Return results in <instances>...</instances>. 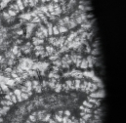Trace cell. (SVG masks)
Instances as JSON below:
<instances>
[{
    "label": "cell",
    "mask_w": 126,
    "mask_h": 123,
    "mask_svg": "<svg viewBox=\"0 0 126 123\" xmlns=\"http://www.w3.org/2000/svg\"><path fill=\"white\" fill-rule=\"evenodd\" d=\"M86 61L88 62V67H93V65H94L95 62H96V59H95L94 56H91V55H89V56H87V58H86Z\"/></svg>",
    "instance_id": "1"
},
{
    "label": "cell",
    "mask_w": 126,
    "mask_h": 123,
    "mask_svg": "<svg viewBox=\"0 0 126 123\" xmlns=\"http://www.w3.org/2000/svg\"><path fill=\"white\" fill-rule=\"evenodd\" d=\"M35 26H36V24H33V23H31V24L27 25V36L28 37L32 33V31L35 28Z\"/></svg>",
    "instance_id": "2"
},
{
    "label": "cell",
    "mask_w": 126,
    "mask_h": 123,
    "mask_svg": "<svg viewBox=\"0 0 126 123\" xmlns=\"http://www.w3.org/2000/svg\"><path fill=\"white\" fill-rule=\"evenodd\" d=\"M104 96H105V92H104V90H102V91H99V92L91 93L89 97H91V98H94V99H97V98H103Z\"/></svg>",
    "instance_id": "3"
},
{
    "label": "cell",
    "mask_w": 126,
    "mask_h": 123,
    "mask_svg": "<svg viewBox=\"0 0 126 123\" xmlns=\"http://www.w3.org/2000/svg\"><path fill=\"white\" fill-rule=\"evenodd\" d=\"M65 27H66V29L67 30H72V29H74V28H76L77 27V24L75 23V21L74 20H69V22L65 25Z\"/></svg>",
    "instance_id": "4"
},
{
    "label": "cell",
    "mask_w": 126,
    "mask_h": 123,
    "mask_svg": "<svg viewBox=\"0 0 126 123\" xmlns=\"http://www.w3.org/2000/svg\"><path fill=\"white\" fill-rule=\"evenodd\" d=\"M89 103H91L93 106H94V108L95 107H99L100 106V101L98 100V99H94V98H91V97H88V100H87Z\"/></svg>",
    "instance_id": "5"
},
{
    "label": "cell",
    "mask_w": 126,
    "mask_h": 123,
    "mask_svg": "<svg viewBox=\"0 0 126 123\" xmlns=\"http://www.w3.org/2000/svg\"><path fill=\"white\" fill-rule=\"evenodd\" d=\"M43 43H44V40L43 39H40V38H37V37H33V39H32V44L34 46L42 45Z\"/></svg>",
    "instance_id": "6"
},
{
    "label": "cell",
    "mask_w": 126,
    "mask_h": 123,
    "mask_svg": "<svg viewBox=\"0 0 126 123\" xmlns=\"http://www.w3.org/2000/svg\"><path fill=\"white\" fill-rule=\"evenodd\" d=\"M44 51L48 54V55H53L54 53H55V48L53 47V46H46L45 48H44Z\"/></svg>",
    "instance_id": "7"
},
{
    "label": "cell",
    "mask_w": 126,
    "mask_h": 123,
    "mask_svg": "<svg viewBox=\"0 0 126 123\" xmlns=\"http://www.w3.org/2000/svg\"><path fill=\"white\" fill-rule=\"evenodd\" d=\"M45 113H46L45 110H39V111H37V114H36V119H37V121H42V119H43Z\"/></svg>",
    "instance_id": "8"
},
{
    "label": "cell",
    "mask_w": 126,
    "mask_h": 123,
    "mask_svg": "<svg viewBox=\"0 0 126 123\" xmlns=\"http://www.w3.org/2000/svg\"><path fill=\"white\" fill-rule=\"evenodd\" d=\"M79 67H81L82 69H87V68H88V62L86 61V59H82V60H81Z\"/></svg>",
    "instance_id": "9"
},
{
    "label": "cell",
    "mask_w": 126,
    "mask_h": 123,
    "mask_svg": "<svg viewBox=\"0 0 126 123\" xmlns=\"http://www.w3.org/2000/svg\"><path fill=\"white\" fill-rule=\"evenodd\" d=\"M36 114H37V111H34L32 114H31L30 116H29V121H31V122L34 123L37 121V119H36Z\"/></svg>",
    "instance_id": "10"
},
{
    "label": "cell",
    "mask_w": 126,
    "mask_h": 123,
    "mask_svg": "<svg viewBox=\"0 0 126 123\" xmlns=\"http://www.w3.org/2000/svg\"><path fill=\"white\" fill-rule=\"evenodd\" d=\"M76 36H77V33H76V32H71V34L66 37V38H67L66 41H67V42H71V41H73V39H74Z\"/></svg>",
    "instance_id": "11"
},
{
    "label": "cell",
    "mask_w": 126,
    "mask_h": 123,
    "mask_svg": "<svg viewBox=\"0 0 126 123\" xmlns=\"http://www.w3.org/2000/svg\"><path fill=\"white\" fill-rule=\"evenodd\" d=\"M49 43L51 44V46H57L58 47V45H57V38H55V37H53V36H50V38H49Z\"/></svg>",
    "instance_id": "12"
},
{
    "label": "cell",
    "mask_w": 126,
    "mask_h": 123,
    "mask_svg": "<svg viewBox=\"0 0 126 123\" xmlns=\"http://www.w3.org/2000/svg\"><path fill=\"white\" fill-rule=\"evenodd\" d=\"M82 106L85 107V108H94V106L91 103H89L88 101H83L82 102Z\"/></svg>",
    "instance_id": "13"
},
{
    "label": "cell",
    "mask_w": 126,
    "mask_h": 123,
    "mask_svg": "<svg viewBox=\"0 0 126 123\" xmlns=\"http://www.w3.org/2000/svg\"><path fill=\"white\" fill-rule=\"evenodd\" d=\"M38 29L41 31V32L43 33V35H44L45 37H47V36H48V32H47V29H46V27H44V26H40Z\"/></svg>",
    "instance_id": "14"
},
{
    "label": "cell",
    "mask_w": 126,
    "mask_h": 123,
    "mask_svg": "<svg viewBox=\"0 0 126 123\" xmlns=\"http://www.w3.org/2000/svg\"><path fill=\"white\" fill-rule=\"evenodd\" d=\"M16 5L18 6V8H19V10H20V11H22V10H24V9H25V6H24V4H23L22 0H17Z\"/></svg>",
    "instance_id": "15"
},
{
    "label": "cell",
    "mask_w": 126,
    "mask_h": 123,
    "mask_svg": "<svg viewBox=\"0 0 126 123\" xmlns=\"http://www.w3.org/2000/svg\"><path fill=\"white\" fill-rule=\"evenodd\" d=\"M5 57H6L7 59H15V57H16V56H15V55L11 52V50H10V51H7V52H6Z\"/></svg>",
    "instance_id": "16"
},
{
    "label": "cell",
    "mask_w": 126,
    "mask_h": 123,
    "mask_svg": "<svg viewBox=\"0 0 126 123\" xmlns=\"http://www.w3.org/2000/svg\"><path fill=\"white\" fill-rule=\"evenodd\" d=\"M50 119H51V114H50V113H45V115H44V117H43V119H42V122L47 123Z\"/></svg>",
    "instance_id": "17"
},
{
    "label": "cell",
    "mask_w": 126,
    "mask_h": 123,
    "mask_svg": "<svg viewBox=\"0 0 126 123\" xmlns=\"http://www.w3.org/2000/svg\"><path fill=\"white\" fill-rule=\"evenodd\" d=\"M87 84H88V82L87 81H84L82 84H80V89H81V91H83V92H85L86 91V89H87Z\"/></svg>",
    "instance_id": "18"
},
{
    "label": "cell",
    "mask_w": 126,
    "mask_h": 123,
    "mask_svg": "<svg viewBox=\"0 0 126 123\" xmlns=\"http://www.w3.org/2000/svg\"><path fill=\"white\" fill-rule=\"evenodd\" d=\"M80 84H81V82H80V80L79 79H76L74 82H73V87H74V89H79V87H80Z\"/></svg>",
    "instance_id": "19"
},
{
    "label": "cell",
    "mask_w": 126,
    "mask_h": 123,
    "mask_svg": "<svg viewBox=\"0 0 126 123\" xmlns=\"http://www.w3.org/2000/svg\"><path fill=\"white\" fill-rule=\"evenodd\" d=\"M0 87L2 88V90H3L4 92H8V91H9L8 86H7V85H6L4 82H1V83H0Z\"/></svg>",
    "instance_id": "20"
},
{
    "label": "cell",
    "mask_w": 126,
    "mask_h": 123,
    "mask_svg": "<svg viewBox=\"0 0 126 123\" xmlns=\"http://www.w3.org/2000/svg\"><path fill=\"white\" fill-rule=\"evenodd\" d=\"M62 119H63V116H60V115H58V114H56V115L54 116V120L57 123H62Z\"/></svg>",
    "instance_id": "21"
},
{
    "label": "cell",
    "mask_w": 126,
    "mask_h": 123,
    "mask_svg": "<svg viewBox=\"0 0 126 123\" xmlns=\"http://www.w3.org/2000/svg\"><path fill=\"white\" fill-rule=\"evenodd\" d=\"M52 32H53V34H54V35H58V34H60V32H59V30H58V27H57V26H53V28H52Z\"/></svg>",
    "instance_id": "22"
},
{
    "label": "cell",
    "mask_w": 126,
    "mask_h": 123,
    "mask_svg": "<svg viewBox=\"0 0 126 123\" xmlns=\"http://www.w3.org/2000/svg\"><path fill=\"white\" fill-rule=\"evenodd\" d=\"M58 27V26H57ZM58 30H59V32L60 33H64V32H66V31H68L67 29H66V27H58Z\"/></svg>",
    "instance_id": "23"
},
{
    "label": "cell",
    "mask_w": 126,
    "mask_h": 123,
    "mask_svg": "<svg viewBox=\"0 0 126 123\" xmlns=\"http://www.w3.org/2000/svg\"><path fill=\"white\" fill-rule=\"evenodd\" d=\"M28 74H29V75H31V76H33V77H35V78L38 76V73L36 72V70H30Z\"/></svg>",
    "instance_id": "24"
},
{
    "label": "cell",
    "mask_w": 126,
    "mask_h": 123,
    "mask_svg": "<svg viewBox=\"0 0 126 123\" xmlns=\"http://www.w3.org/2000/svg\"><path fill=\"white\" fill-rule=\"evenodd\" d=\"M25 86H26L28 89L32 90V81H31V80H28V81L25 83Z\"/></svg>",
    "instance_id": "25"
},
{
    "label": "cell",
    "mask_w": 126,
    "mask_h": 123,
    "mask_svg": "<svg viewBox=\"0 0 126 123\" xmlns=\"http://www.w3.org/2000/svg\"><path fill=\"white\" fill-rule=\"evenodd\" d=\"M7 13H8V14H9V16H10V17H12V18H13V17H15V16L17 15V13H16L14 10H12V9H9Z\"/></svg>",
    "instance_id": "26"
},
{
    "label": "cell",
    "mask_w": 126,
    "mask_h": 123,
    "mask_svg": "<svg viewBox=\"0 0 126 123\" xmlns=\"http://www.w3.org/2000/svg\"><path fill=\"white\" fill-rule=\"evenodd\" d=\"M6 62H7V64H8L9 66H11V65L15 64V62H15V59H8Z\"/></svg>",
    "instance_id": "27"
},
{
    "label": "cell",
    "mask_w": 126,
    "mask_h": 123,
    "mask_svg": "<svg viewBox=\"0 0 126 123\" xmlns=\"http://www.w3.org/2000/svg\"><path fill=\"white\" fill-rule=\"evenodd\" d=\"M32 89H35L39 85V81L38 80H33V81H32Z\"/></svg>",
    "instance_id": "28"
},
{
    "label": "cell",
    "mask_w": 126,
    "mask_h": 123,
    "mask_svg": "<svg viewBox=\"0 0 126 123\" xmlns=\"http://www.w3.org/2000/svg\"><path fill=\"white\" fill-rule=\"evenodd\" d=\"M54 89H55V91L57 93H60V91L62 90V85H61V84H56Z\"/></svg>",
    "instance_id": "29"
},
{
    "label": "cell",
    "mask_w": 126,
    "mask_h": 123,
    "mask_svg": "<svg viewBox=\"0 0 126 123\" xmlns=\"http://www.w3.org/2000/svg\"><path fill=\"white\" fill-rule=\"evenodd\" d=\"M90 53L92 54L91 56H97V55H99V49H98V48H95L93 50H91Z\"/></svg>",
    "instance_id": "30"
},
{
    "label": "cell",
    "mask_w": 126,
    "mask_h": 123,
    "mask_svg": "<svg viewBox=\"0 0 126 123\" xmlns=\"http://www.w3.org/2000/svg\"><path fill=\"white\" fill-rule=\"evenodd\" d=\"M54 62V65L55 66H58V67H61V65H62V62H61V60H56V61L53 62Z\"/></svg>",
    "instance_id": "31"
},
{
    "label": "cell",
    "mask_w": 126,
    "mask_h": 123,
    "mask_svg": "<svg viewBox=\"0 0 126 123\" xmlns=\"http://www.w3.org/2000/svg\"><path fill=\"white\" fill-rule=\"evenodd\" d=\"M10 9H12V10H14V11H15V12H16L17 14H18V13L20 12V10H19V8H18V6H17L16 4H13V5L11 6V8H10Z\"/></svg>",
    "instance_id": "32"
},
{
    "label": "cell",
    "mask_w": 126,
    "mask_h": 123,
    "mask_svg": "<svg viewBox=\"0 0 126 123\" xmlns=\"http://www.w3.org/2000/svg\"><path fill=\"white\" fill-rule=\"evenodd\" d=\"M10 101H11V102H12L13 104H16V103L18 102V101H17V97H16L15 95H14V93H13V94L11 95V100H10Z\"/></svg>",
    "instance_id": "33"
},
{
    "label": "cell",
    "mask_w": 126,
    "mask_h": 123,
    "mask_svg": "<svg viewBox=\"0 0 126 123\" xmlns=\"http://www.w3.org/2000/svg\"><path fill=\"white\" fill-rule=\"evenodd\" d=\"M13 93H14V95H15L16 97H19V96H21V95H22V91H21L20 89H15Z\"/></svg>",
    "instance_id": "34"
},
{
    "label": "cell",
    "mask_w": 126,
    "mask_h": 123,
    "mask_svg": "<svg viewBox=\"0 0 126 123\" xmlns=\"http://www.w3.org/2000/svg\"><path fill=\"white\" fill-rule=\"evenodd\" d=\"M34 49H35V51H44V47L42 45H37L34 47Z\"/></svg>",
    "instance_id": "35"
},
{
    "label": "cell",
    "mask_w": 126,
    "mask_h": 123,
    "mask_svg": "<svg viewBox=\"0 0 126 123\" xmlns=\"http://www.w3.org/2000/svg\"><path fill=\"white\" fill-rule=\"evenodd\" d=\"M21 97H22V99H23V101H27L28 99H29V95L27 94V93H22V95H21Z\"/></svg>",
    "instance_id": "36"
},
{
    "label": "cell",
    "mask_w": 126,
    "mask_h": 123,
    "mask_svg": "<svg viewBox=\"0 0 126 123\" xmlns=\"http://www.w3.org/2000/svg\"><path fill=\"white\" fill-rule=\"evenodd\" d=\"M12 71H13V69H12L11 66H8V67L5 68V73H6V74H10Z\"/></svg>",
    "instance_id": "37"
},
{
    "label": "cell",
    "mask_w": 126,
    "mask_h": 123,
    "mask_svg": "<svg viewBox=\"0 0 126 123\" xmlns=\"http://www.w3.org/2000/svg\"><path fill=\"white\" fill-rule=\"evenodd\" d=\"M54 9H55L54 5H49L48 8H47V11H49L50 13H53V12H54Z\"/></svg>",
    "instance_id": "38"
},
{
    "label": "cell",
    "mask_w": 126,
    "mask_h": 123,
    "mask_svg": "<svg viewBox=\"0 0 126 123\" xmlns=\"http://www.w3.org/2000/svg\"><path fill=\"white\" fill-rule=\"evenodd\" d=\"M58 58H59V55L57 54V55H51L50 56V60L51 61H56V60H58Z\"/></svg>",
    "instance_id": "39"
},
{
    "label": "cell",
    "mask_w": 126,
    "mask_h": 123,
    "mask_svg": "<svg viewBox=\"0 0 126 123\" xmlns=\"http://www.w3.org/2000/svg\"><path fill=\"white\" fill-rule=\"evenodd\" d=\"M34 90H35V92L36 93H41V91H42V86L39 84V85H38Z\"/></svg>",
    "instance_id": "40"
},
{
    "label": "cell",
    "mask_w": 126,
    "mask_h": 123,
    "mask_svg": "<svg viewBox=\"0 0 126 123\" xmlns=\"http://www.w3.org/2000/svg\"><path fill=\"white\" fill-rule=\"evenodd\" d=\"M62 20H63V23H64V25H66V24H67V23L69 22V20H70V18H69L68 16H66V17H64L63 19H62Z\"/></svg>",
    "instance_id": "41"
},
{
    "label": "cell",
    "mask_w": 126,
    "mask_h": 123,
    "mask_svg": "<svg viewBox=\"0 0 126 123\" xmlns=\"http://www.w3.org/2000/svg\"><path fill=\"white\" fill-rule=\"evenodd\" d=\"M3 18H4V19H5L6 21H7V20H9V19H10L11 17L9 16V14H8L7 12H4V13H3Z\"/></svg>",
    "instance_id": "42"
},
{
    "label": "cell",
    "mask_w": 126,
    "mask_h": 123,
    "mask_svg": "<svg viewBox=\"0 0 126 123\" xmlns=\"http://www.w3.org/2000/svg\"><path fill=\"white\" fill-rule=\"evenodd\" d=\"M69 120V117L68 116H63V119H62V123H67Z\"/></svg>",
    "instance_id": "43"
},
{
    "label": "cell",
    "mask_w": 126,
    "mask_h": 123,
    "mask_svg": "<svg viewBox=\"0 0 126 123\" xmlns=\"http://www.w3.org/2000/svg\"><path fill=\"white\" fill-rule=\"evenodd\" d=\"M63 113H64V115H65V116H68V117L71 115V112H70V110H69V109L64 110V111H63Z\"/></svg>",
    "instance_id": "44"
},
{
    "label": "cell",
    "mask_w": 126,
    "mask_h": 123,
    "mask_svg": "<svg viewBox=\"0 0 126 123\" xmlns=\"http://www.w3.org/2000/svg\"><path fill=\"white\" fill-rule=\"evenodd\" d=\"M6 62V60H5V58L3 57V56H0V63L1 64H4Z\"/></svg>",
    "instance_id": "45"
},
{
    "label": "cell",
    "mask_w": 126,
    "mask_h": 123,
    "mask_svg": "<svg viewBox=\"0 0 126 123\" xmlns=\"http://www.w3.org/2000/svg\"><path fill=\"white\" fill-rule=\"evenodd\" d=\"M59 68H60V67H58V66H55V65H54V66H53V71H52V72L57 73V72L59 71Z\"/></svg>",
    "instance_id": "46"
},
{
    "label": "cell",
    "mask_w": 126,
    "mask_h": 123,
    "mask_svg": "<svg viewBox=\"0 0 126 123\" xmlns=\"http://www.w3.org/2000/svg\"><path fill=\"white\" fill-rule=\"evenodd\" d=\"M22 2H23V4H24L25 7H28L29 6V0H22Z\"/></svg>",
    "instance_id": "47"
},
{
    "label": "cell",
    "mask_w": 126,
    "mask_h": 123,
    "mask_svg": "<svg viewBox=\"0 0 126 123\" xmlns=\"http://www.w3.org/2000/svg\"><path fill=\"white\" fill-rule=\"evenodd\" d=\"M84 51H85L86 53H90V52H91V47H90L89 45H87V47H86V49H85Z\"/></svg>",
    "instance_id": "48"
},
{
    "label": "cell",
    "mask_w": 126,
    "mask_h": 123,
    "mask_svg": "<svg viewBox=\"0 0 126 123\" xmlns=\"http://www.w3.org/2000/svg\"><path fill=\"white\" fill-rule=\"evenodd\" d=\"M24 33V31L23 30H18V31H16V34H18V35H21V34H23Z\"/></svg>",
    "instance_id": "49"
},
{
    "label": "cell",
    "mask_w": 126,
    "mask_h": 123,
    "mask_svg": "<svg viewBox=\"0 0 126 123\" xmlns=\"http://www.w3.org/2000/svg\"><path fill=\"white\" fill-rule=\"evenodd\" d=\"M56 114H58V115H60V116H62L63 114V111L62 110V109H60V110H58V112L56 113Z\"/></svg>",
    "instance_id": "50"
},
{
    "label": "cell",
    "mask_w": 126,
    "mask_h": 123,
    "mask_svg": "<svg viewBox=\"0 0 126 123\" xmlns=\"http://www.w3.org/2000/svg\"><path fill=\"white\" fill-rule=\"evenodd\" d=\"M33 108H34V106H33V105H30V106L28 107V110H30V111H31V110L33 109Z\"/></svg>",
    "instance_id": "51"
},
{
    "label": "cell",
    "mask_w": 126,
    "mask_h": 123,
    "mask_svg": "<svg viewBox=\"0 0 126 123\" xmlns=\"http://www.w3.org/2000/svg\"><path fill=\"white\" fill-rule=\"evenodd\" d=\"M48 123H57V122H56V121H55L54 119H52V118H51V119H50V120L48 121Z\"/></svg>",
    "instance_id": "52"
},
{
    "label": "cell",
    "mask_w": 126,
    "mask_h": 123,
    "mask_svg": "<svg viewBox=\"0 0 126 123\" xmlns=\"http://www.w3.org/2000/svg\"><path fill=\"white\" fill-rule=\"evenodd\" d=\"M3 122V118L2 117H0V123H2Z\"/></svg>",
    "instance_id": "53"
},
{
    "label": "cell",
    "mask_w": 126,
    "mask_h": 123,
    "mask_svg": "<svg viewBox=\"0 0 126 123\" xmlns=\"http://www.w3.org/2000/svg\"><path fill=\"white\" fill-rule=\"evenodd\" d=\"M53 1H54V2H55V3H58V2H59V1H60V0H53Z\"/></svg>",
    "instance_id": "54"
},
{
    "label": "cell",
    "mask_w": 126,
    "mask_h": 123,
    "mask_svg": "<svg viewBox=\"0 0 126 123\" xmlns=\"http://www.w3.org/2000/svg\"><path fill=\"white\" fill-rule=\"evenodd\" d=\"M50 0H42V2H49Z\"/></svg>",
    "instance_id": "55"
},
{
    "label": "cell",
    "mask_w": 126,
    "mask_h": 123,
    "mask_svg": "<svg viewBox=\"0 0 126 123\" xmlns=\"http://www.w3.org/2000/svg\"><path fill=\"white\" fill-rule=\"evenodd\" d=\"M26 123H32V122H31V121H27Z\"/></svg>",
    "instance_id": "56"
},
{
    "label": "cell",
    "mask_w": 126,
    "mask_h": 123,
    "mask_svg": "<svg viewBox=\"0 0 126 123\" xmlns=\"http://www.w3.org/2000/svg\"><path fill=\"white\" fill-rule=\"evenodd\" d=\"M0 24H1V17H0Z\"/></svg>",
    "instance_id": "57"
},
{
    "label": "cell",
    "mask_w": 126,
    "mask_h": 123,
    "mask_svg": "<svg viewBox=\"0 0 126 123\" xmlns=\"http://www.w3.org/2000/svg\"><path fill=\"white\" fill-rule=\"evenodd\" d=\"M1 116H2V115H1V114H0V117H1Z\"/></svg>",
    "instance_id": "58"
},
{
    "label": "cell",
    "mask_w": 126,
    "mask_h": 123,
    "mask_svg": "<svg viewBox=\"0 0 126 123\" xmlns=\"http://www.w3.org/2000/svg\"><path fill=\"white\" fill-rule=\"evenodd\" d=\"M61 1H64V0H61Z\"/></svg>",
    "instance_id": "59"
},
{
    "label": "cell",
    "mask_w": 126,
    "mask_h": 123,
    "mask_svg": "<svg viewBox=\"0 0 126 123\" xmlns=\"http://www.w3.org/2000/svg\"><path fill=\"white\" fill-rule=\"evenodd\" d=\"M0 92H1V90H0Z\"/></svg>",
    "instance_id": "60"
}]
</instances>
